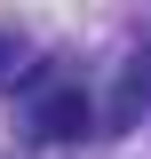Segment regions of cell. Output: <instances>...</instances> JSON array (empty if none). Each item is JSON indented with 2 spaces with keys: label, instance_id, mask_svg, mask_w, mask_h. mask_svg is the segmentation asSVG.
Returning <instances> with one entry per match:
<instances>
[{
  "label": "cell",
  "instance_id": "1",
  "mask_svg": "<svg viewBox=\"0 0 151 159\" xmlns=\"http://www.w3.org/2000/svg\"><path fill=\"white\" fill-rule=\"evenodd\" d=\"M88 127H95V103L80 96V88H48V96L32 103V135L40 143H80Z\"/></svg>",
  "mask_w": 151,
  "mask_h": 159
},
{
  "label": "cell",
  "instance_id": "2",
  "mask_svg": "<svg viewBox=\"0 0 151 159\" xmlns=\"http://www.w3.org/2000/svg\"><path fill=\"white\" fill-rule=\"evenodd\" d=\"M8 56H16V40H8V32H0V72H8Z\"/></svg>",
  "mask_w": 151,
  "mask_h": 159
}]
</instances>
